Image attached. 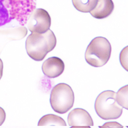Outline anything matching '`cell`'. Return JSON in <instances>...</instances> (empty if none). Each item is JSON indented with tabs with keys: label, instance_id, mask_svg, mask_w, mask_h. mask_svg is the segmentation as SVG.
<instances>
[{
	"label": "cell",
	"instance_id": "3957f363",
	"mask_svg": "<svg viewBox=\"0 0 128 128\" xmlns=\"http://www.w3.org/2000/svg\"><path fill=\"white\" fill-rule=\"evenodd\" d=\"M111 46L108 40L102 36L93 38L85 52V60L91 66L100 67L106 64L111 56Z\"/></svg>",
	"mask_w": 128,
	"mask_h": 128
},
{
	"label": "cell",
	"instance_id": "6da1fadb",
	"mask_svg": "<svg viewBox=\"0 0 128 128\" xmlns=\"http://www.w3.org/2000/svg\"><path fill=\"white\" fill-rule=\"evenodd\" d=\"M36 7V0H0V27L16 20L20 24H27Z\"/></svg>",
	"mask_w": 128,
	"mask_h": 128
},
{
	"label": "cell",
	"instance_id": "277c9868",
	"mask_svg": "<svg viewBox=\"0 0 128 128\" xmlns=\"http://www.w3.org/2000/svg\"><path fill=\"white\" fill-rule=\"evenodd\" d=\"M94 107L96 112L104 120H116L122 113V107L116 100V93L112 90L102 92L96 99Z\"/></svg>",
	"mask_w": 128,
	"mask_h": 128
},
{
	"label": "cell",
	"instance_id": "8fae6325",
	"mask_svg": "<svg viewBox=\"0 0 128 128\" xmlns=\"http://www.w3.org/2000/svg\"><path fill=\"white\" fill-rule=\"evenodd\" d=\"M74 7L78 11L84 12H90L95 7L98 0H72Z\"/></svg>",
	"mask_w": 128,
	"mask_h": 128
},
{
	"label": "cell",
	"instance_id": "2e32d148",
	"mask_svg": "<svg viewBox=\"0 0 128 128\" xmlns=\"http://www.w3.org/2000/svg\"><path fill=\"white\" fill-rule=\"evenodd\" d=\"M3 63L2 60L0 58V80L1 79L3 76Z\"/></svg>",
	"mask_w": 128,
	"mask_h": 128
},
{
	"label": "cell",
	"instance_id": "4fadbf2b",
	"mask_svg": "<svg viewBox=\"0 0 128 128\" xmlns=\"http://www.w3.org/2000/svg\"><path fill=\"white\" fill-rule=\"evenodd\" d=\"M120 60L122 66L128 71V46L122 51L120 54Z\"/></svg>",
	"mask_w": 128,
	"mask_h": 128
},
{
	"label": "cell",
	"instance_id": "30bf717a",
	"mask_svg": "<svg viewBox=\"0 0 128 128\" xmlns=\"http://www.w3.org/2000/svg\"><path fill=\"white\" fill-rule=\"evenodd\" d=\"M65 121L62 117L54 114H47L40 120L38 126H66Z\"/></svg>",
	"mask_w": 128,
	"mask_h": 128
},
{
	"label": "cell",
	"instance_id": "5b68a950",
	"mask_svg": "<svg viewBox=\"0 0 128 128\" xmlns=\"http://www.w3.org/2000/svg\"><path fill=\"white\" fill-rule=\"evenodd\" d=\"M52 108L56 112L64 114L69 111L74 102V92L69 85L58 84L53 88L50 98Z\"/></svg>",
	"mask_w": 128,
	"mask_h": 128
},
{
	"label": "cell",
	"instance_id": "7a4b0ae2",
	"mask_svg": "<svg viewBox=\"0 0 128 128\" xmlns=\"http://www.w3.org/2000/svg\"><path fill=\"white\" fill-rule=\"evenodd\" d=\"M56 45V37L51 30L44 34L32 32L26 41L28 55L38 62L44 59L47 53L54 49Z\"/></svg>",
	"mask_w": 128,
	"mask_h": 128
},
{
	"label": "cell",
	"instance_id": "9c48e42d",
	"mask_svg": "<svg viewBox=\"0 0 128 128\" xmlns=\"http://www.w3.org/2000/svg\"><path fill=\"white\" fill-rule=\"evenodd\" d=\"M114 8L112 0H98L95 7L90 12L94 18L102 19L109 16Z\"/></svg>",
	"mask_w": 128,
	"mask_h": 128
},
{
	"label": "cell",
	"instance_id": "8992f818",
	"mask_svg": "<svg viewBox=\"0 0 128 128\" xmlns=\"http://www.w3.org/2000/svg\"><path fill=\"white\" fill-rule=\"evenodd\" d=\"M27 24L31 32L44 34L50 29L51 18L45 9H35L30 16Z\"/></svg>",
	"mask_w": 128,
	"mask_h": 128
},
{
	"label": "cell",
	"instance_id": "9a60e30c",
	"mask_svg": "<svg viewBox=\"0 0 128 128\" xmlns=\"http://www.w3.org/2000/svg\"><path fill=\"white\" fill-rule=\"evenodd\" d=\"M6 119V113L4 110L0 107V126H2L4 122Z\"/></svg>",
	"mask_w": 128,
	"mask_h": 128
},
{
	"label": "cell",
	"instance_id": "ba28073f",
	"mask_svg": "<svg viewBox=\"0 0 128 128\" xmlns=\"http://www.w3.org/2000/svg\"><path fill=\"white\" fill-rule=\"evenodd\" d=\"M42 68L44 75L49 78H54L59 76L63 73L65 64L59 58L51 57L43 62Z\"/></svg>",
	"mask_w": 128,
	"mask_h": 128
},
{
	"label": "cell",
	"instance_id": "7c38bea8",
	"mask_svg": "<svg viewBox=\"0 0 128 128\" xmlns=\"http://www.w3.org/2000/svg\"><path fill=\"white\" fill-rule=\"evenodd\" d=\"M128 85L121 88L117 93H116V100L122 108L126 109H128Z\"/></svg>",
	"mask_w": 128,
	"mask_h": 128
},
{
	"label": "cell",
	"instance_id": "5bb4252c",
	"mask_svg": "<svg viewBox=\"0 0 128 128\" xmlns=\"http://www.w3.org/2000/svg\"><path fill=\"white\" fill-rule=\"evenodd\" d=\"M100 128H123V126L117 122H106L103 126H100Z\"/></svg>",
	"mask_w": 128,
	"mask_h": 128
},
{
	"label": "cell",
	"instance_id": "52a82bcc",
	"mask_svg": "<svg viewBox=\"0 0 128 128\" xmlns=\"http://www.w3.org/2000/svg\"><path fill=\"white\" fill-rule=\"evenodd\" d=\"M68 122L71 126H93V122L89 113L84 109L76 108L72 110L68 116Z\"/></svg>",
	"mask_w": 128,
	"mask_h": 128
}]
</instances>
